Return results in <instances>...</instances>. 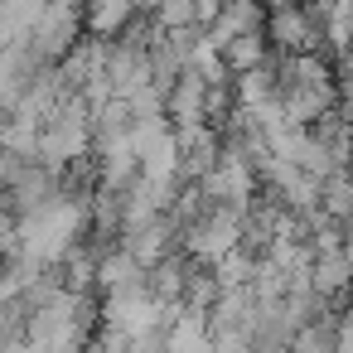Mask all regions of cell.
Instances as JSON below:
<instances>
[{
	"label": "cell",
	"instance_id": "6da1fadb",
	"mask_svg": "<svg viewBox=\"0 0 353 353\" xmlns=\"http://www.w3.org/2000/svg\"><path fill=\"white\" fill-rule=\"evenodd\" d=\"M203 34H208V49L218 54L242 34H266V0H228Z\"/></svg>",
	"mask_w": 353,
	"mask_h": 353
},
{
	"label": "cell",
	"instance_id": "7a4b0ae2",
	"mask_svg": "<svg viewBox=\"0 0 353 353\" xmlns=\"http://www.w3.org/2000/svg\"><path fill=\"white\" fill-rule=\"evenodd\" d=\"M203 117H208V83L199 68H184L179 83L165 92V121L184 131V126H203Z\"/></svg>",
	"mask_w": 353,
	"mask_h": 353
},
{
	"label": "cell",
	"instance_id": "3957f363",
	"mask_svg": "<svg viewBox=\"0 0 353 353\" xmlns=\"http://www.w3.org/2000/svg\"><path fill=\"white\" fill-rule=\"evenodd\" d=\"M136 20H141L136 0H88V39L117 44Z\"/></svg>",
	"mask_w": 353,
	"mask_h": 353
},
{
	"label": "cell",
	"instance_id": "277c9868",
	"mask_svg": "<svg viewBox=\"0 0 353 353\" xmlns=\"http://www.w3.org/2000/svg\"><path fill=\"white\" fill-rule=\"evenodd\" d=\"M160 348H165V353H213V343H208V319H203V314L179 310V314L170 319V329H165Z\"/></svg>",
	"mask_w": 353,
	"mask_h": 353
},
{
	"label": "cell",
	"instance_id": "5b68a950",
	"mask_svg": "<svg viewBox=\"0 0 353 353\" xmlns=\"http://www.w3.org/2000/svg\"><path fill=\"white\" fill-rule=\"evenodd\" d=\"M266 59H271V44H266V34H242V39H232V44L223 49V63H228V73H232V78H247V73H256Z\"/></svg>",
	"mask_w": 353,
	"mask_h": 353
},
{
	"label": "cell",
	"instance_id": "8992f818",
	"mask_svg": "<svg viewBox=\"0 0 353 353\" xmlns=\"http://www.w3.org/2000/svg\"><path fill=\"white\" fill-rule=\"evenodd\" d=\"M319 213H324L329 223H348V218H353V174H348V170L329 174V179L319 184Z\"/></svg>",
	"mask_w": 353,
	"mask_h": 353
}]
</instances>
